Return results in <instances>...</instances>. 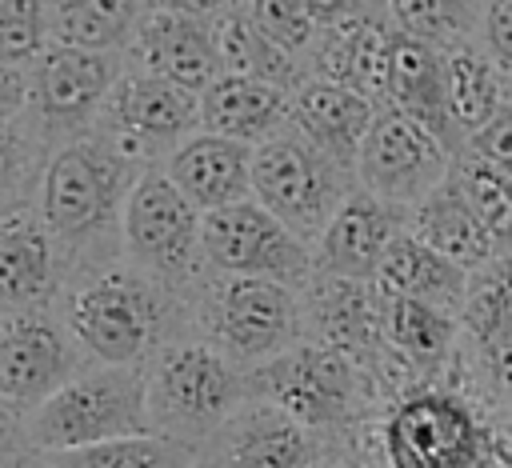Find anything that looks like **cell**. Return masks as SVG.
I'll list each match as a JSON object with an SVG mask.
<instances>
[{
  "instance_id": "e575fe53",
  "label": "cell",
  "mask_w": 512,
  "mask_h": 468,
  "mask_svg": "<svg viewBox=\"0 0 512 468\" xmlns=\"http://www.w3.org/2000/svg\"><path fill=\"white\" fill-rule=\"evenodd\" d=\"M248 20L264 40H272L280 52H304L312 44V16L304 12L300 0H252Z\"/></svg>"
},
{
  "instance_id": "4316f807",
  "label": "cell",
  "mask_w": 512,
  "mask_h": 468,
  "mask_svg": "<svg viewBox=\"0 0 512 468\" xmlns=\"http://www.w3.org/2000/svg\"><path fill=\"white\" fill-rule=\"evenodd\" d=\"M380 336L396 352L400 364H408L420 376H432L444 368V360L452 352L456 320H452V312L420 304V300H384Z\"/></svg>"
},
{
  "instance_id": "ac0fdd59",
  "label": "cell",
  "mask_w": 512,
  "mask_h": 468,
  "mask_svg": "<svg viewBox=\"0 0 512 468\" xmlns=\"http://www.w3.org/2000/svg\"><path fill=\"white\" fill-rule=\"evenodd\" d=\"M136 56L144 60V72L172 80L188 92H204L220 76L212 28L204 20L172 12H148L136 24Z\"/></svg>"
},
{
  "instance_id": "e0dca14e",
  "label": "cell",
  "mask_w": 512,
  "mask_h": 468,
  "mask_svg": "<svg viewBox=\"0 0 512 468\" xmlns=\"http://www.w3.org/2000/svg\"><path fill=\"white\" fill-rule=\"evenodd\" d=\"M372 116H376L372 100L328 80H308L300 84L296 100H288V120L296 124V136L308 140L336 168L356 164V152L368 136Z\"/></svg>"
},
{
  "instance_id": "ee69618b",
  "label": "cell",
  "mask_w": 512,
  "mask_h": 468,
  "mask_svg": "<svg viewBox=\"0 0 512 468\" xmlns=\"http://www.w3.org/2000/svg\"><path fill=\"white\" fill-rule=\"evenodd\" d=\"M8 468H52V464H48L40 452H20V456H16Z\"/></svg>"
},
{
  "instance_id": "8fae6325",
  "label": "cell",
  "mask_w": 512,
  "mask_h": 468,
  "mask_svg": "<svg viewBox=\"0 0 512 468\" xmlns=\"http://www.w3.org/2000/svg\"><path fill=\"white\" fill-rule=\"evenodd\" d=\"M128 252L164 280H184L200 256V212L176 192L164 172H144L120 208Z\"/></svg>"
},
{
  "instance_id": "f6af8a7d",
  "label": "cell",
  "mask_w": 512,
  "mask_h": 468,
  "mask_svg": "<svg viewBox=\"0 0 512 468\" xmlns=\"http://www.w3.org/2000/svg\"><path fill=\"white\" fill-rule=\"evenodd\" d=\"M312 468H352V464H344V460H328V456H324V460L312 464Z\"/></svg>"
},
{
  "instance_id": "cb8c5ba5",
  "label": "cell",
  "mask_w": 512,
  "mask_h": 468,
  "mask_svg": "<svg viewBox=\"0 0 512 468\" xmlns=\"http://www.w3.org/2000/svg\"><path fill=\"white\" fill-rule=\"evenodd\" d=\"M312 328L316 340L348 356L352 364H372L380 348V308L360 280L320 276L312 288Z\"/></svg>"
},
{
  "instance_id": "7a4b0ae2",
  "label": "cell",
  "mask_w": 512,
  "mask_h": 468,
  "mask_svg": "<svg viewBox=\"0 0 512 468\" xmlns=\"http://www.w3.org/2000/svg\"><path fill=\"white\" fill-rule=\"evenodd\" d=\"M144 384L152 432L188 448H200L248 400V376L204 340L164 348Z\"/></svg>"
},
{
  "instance_id": "5b68a950",
  "label": "cell",
  "mask_w": 512,
  "mask_h": 468,
  "mask_svg": "<svg viewBox=\"0 0 512 468\" xmlns=\"http://www.w3.org/2000/svg\"><path fill=\"white\" fill-rule=\"evenodd\" d=\"M492 428L448 388H416L400 396L380 424L384 468H480Z\"/></svg>"
},
{
  "instance_id": "277c9868",
  "label": "cell",
  "mask_w": 512,
  "mask_h": 468,
  "mask_svg": "<svg viewBox=\"0 0 512 468\" xmlns=\"http://www.w3.org/2000/svg\"><path fill=\"white\" fill-rule=\"evenodd\" d=\"M248 376V400H264L304 424L308 432L348 428L364 400V368L336 348L312 340L292 344L280 356L256 364Z\"/></svg>"
},
{
  "instance_id": "74e56055",
  "label": "cell",
  "mask_w": 512,
  "mask_h": 468,
  "mask_svg": "<svg viewBox=\"0 0 512 468\" xmlns=\"http://www.w3.org/2000/svg\"><path fill=\"white\" fill-rule=\"evenodd\" d=\"M24 100H28V76L12 64H0V124L8 116H16L24 108Z\"/></svg>"
},
{
  "instance_id": "f1b7e54d",
  "label": "cell",
  "mask_w": 512,
  "mask_h": 468,
  "mask_svg": "<svg viewBox=\"0 0 512 468\" xmlns=\"http://www.w3.org/2000/svg\"><path fill=\"white\" fill-rule=\"evenodd\" d=\"M136 24V0H52L48 8V32L56 36V48L108 52L120 48Z\"/></svg>"
},
{
  "instance_id": "603a6c76",
  "label": "cell",
  "mask_w": 512,
  "mask_h": 468,
  "mask_svg": "<svg viewBox=\"0 0 512 468\" xmlns=\"http://www.w3.org/2000/svg\"><path fill=\"white\" fill-rule=\"evenodd\" d=\"M200 120L212 136H228L236 144H264L288 120V92L248 76L220 72L200 96Z\"/></svg>"
},
{
  "instance_id": "1f68e13d",
  "label": "cell",
  "mask_w": 512,
  "mask_h": 468,
  "mask_svg": "<svg viewBox=\"0 0 512 468\" xmlns=\"http://www.w3.org/2000/svg\"><path fill=\"white\" fill-rule=\"evenodd\" d=\"M448 180L456 184L460 200L480 220V228L488 232V240L492 244H512V180L500 176L496 168L480 164L476 156H464L448 172Z\"/></svg>"
},
{
  "instance_id": "d590c367",
  "label": "cell",
  "mask_w": 512,
  "mask_h": 468,
  "mask_svg": "<svg viewBox=\"0 0 512 468\" xmlns=\"http://www.w3.org/2000/svg\"><path fill=\"white\" fill-rule=\"evenodd\" d=\"M472 156L512 180V112L500 108L480 132H472Z\"/></svg>"
},
{
  "instance_id": "7bdbcfd3",
  "label": "cell",
  "mask_w": 512,
  "mask_h": 468,
  "mask_svg": "<svg viewBox=\"0 0 512 468\" xmlns=\"http://www.w3.org/2000/svg\"><path fill=\"white\" fill-rule=\"evenodd\" d=\"M20 452H28V448H24V440H4V436H0V468H8Z\"/></svg>"
},
{
  "instance_id": "f35d334b",
  "label": "cell",
  "mask_w": 512,
  "mask_h": 468,
  "mask_svg": "<svg viewBox=\"0 0 512 468\" xmlns=\"http://www.w3.org/2000/svg\"><path fill=\"white\" fill-rule=\"evenodd\" d=\"M304 4V12L312 16V24H340V20H352L356 16V0H300Z\"/></svg>"
},
{
  "instance_id": "ffe728a7",
  "label": "cell",
  "mask_w": 512,
  "mask_h": 468,
  "mask_svg": "<svg viewBox=\"0 0 512 468\" xmlns=\"http://www.w3.org/2000/svg\"><path fill=\"white\" fill-rule=\"evenodd\" d=\"M392 108L408 116L416 128H424L444 152L456 140L448 100H444V64L432 52V44L392 36V64H388V88Z\"/></svg>"
},
{
  "instance_id": "484cf974",
  "label": "cell",
  "mask_w": 512,
  "mask_h": 468,
  "mask_svg": "<svg viewBox=\"0 0 512 468\" xmlns=\"http://www.w3.org/2000/svg\"><path fill=\"white\" fill-rule=\"evenodd\" d=\"M424 248H432L436 256L452 260L456 268H476L484 260H492L496 244L488 240V232L480 228V220L468 212V204L460 200L456 184L444 176L412 212V232Z\"/></svg>"
},
{
  "instance_id": "f546056e",
  "label": "cell",
  "mask_w": 512,
  "mask_h": 468,
  "mask_svg": "<svg viewBox=\"0 0 512 468\" xmlns=\"http://www.w3.org/2000/svg\"><path fill=\"white\" fill-rule=\"evenodd\" d=\"M212 44H216V60L228 76H248V80H260V84H272V88H288L300 80L296 64L288 52H280L272 40H264L256 32V24L240 12L216 20L212 28Z\"/></svg>"
},
{
  "instance_id": "ba28073f",
  "label": "cell",
  "mask_w": 512,
  "mask_h": 468,
  "mask_svg": "<svg viewBox=\"0 0 512 468\" xmlns=\"http://www.w3.org/2000/svg\"><path fill=\"white\" fill-rule=\"evenodd\" d=\"M200 256L228 276H260L296 288L312 276L304 240L256 200L200 216Z\"/></svg>"
},
{
  "instance_id": "7402d4cb",
  "label": "cell",
  "mask_w": 512,
  "mask_h": 468,
  "mask_svg": "<svg viewBox=\"0 0 512 468\" xmlns=\"http://www.w3.org/2000/svg\"><path fill=\"white\" fill-rule=\"evenodd\" d=\"M56 288L52 232L32 212L0 216V308L32 312Z\"/></svg>"
},
{
  "instance_id": "8d00e7d4",
  "label": "cell",
  "mask_w": 512,
  "mask_h": 468,
  "mask_svg": "<svg viewBox=\"0 0 512 468\" xmlns=\"http://www.w3.org/2000/svg\"><path fill=\"white\" fill-rule=\"evenodd\" d=\"M484 40H488V60L512 76V0H492L484 16Z\"/></svg>"
},
{
  "instance_id": "836d02e7",
  "label": "cell",
  "mask_w": 512,
  "mask_h": 468,
  "mask_svg": "<svg viewBox=\"0 0 512 468\" xmlns=\"http://www.w3.org/2000/svg\"><path fill=\"white\" fill-rule=\"evenodd\" d=\"M48 36V4L44 0H0V64L36 60Z\"/></svg>"
},
{
  "instance_id": "d6986e66",
  "label": "cell",
  "mask_w": 512,
  "mask_h": 468,
  "mask_svg": "<svg viewBox=\"0 0 512 468\" xmlns=\"http://www.w3.org/2000/svg\"><path fill=\"white\" fill-rule=\"evenodd\" d=\"M108 116L132 140H176L200 120V100L152 72H128L108 92Z\"/></svg>"
},
{
  "instance_id": "2e32d148",
  "label": "cell",
  "mask_w": 512,
  "mask_h": 468,
  "mask_svg": "<svg viewBox=\"0 0 512 468\" xmlns=\"http://www.w3.org/2000/svg\"><path fill=\"white\" fill-rule=\"evenodd\" d=\"M196 212H216L252 196V148L228 136H188L164 172Z\"/></svg>"
},
{
  "instance_id": "60d3db41",
  "label": "cell",
  "mask_w": 512,
  "mask_h": 468,
  "mask_svg": "<svg viewBox=\"0 0 512 468\" xmlns=\"http://www.w3.org/2000/svg\"><path fill=\"white\" fill-rule=\"evenodd\" d=\"M224 8V0H156V12H172V16H188V20H208Z\"/></svg>"
},
{
  "instance_id": "d4e9b609",
  "label": "cell",
  "mask_w": 512,
  "mask_h": 468,
  "mask_svg": "<svg viewBox=\"0 0 512 468\" xmlns=\"http://www.w3.org/2000/svg\"><path fill=\"white\" fill-rule=\"evenodd\" d=\"M320 80L340 84L364 100H376L388 88V64H392V32L368 16H352L328 28L320 44Z\"/></svg>"
},
{
  "instance_id": "4dcf8cb0",
  "label": "cell",
  "mask_w": 512,
  "mask_h": 468,
  "mask_svg": "<svg viewBox=\"0 0 512 468\" xmlns=\"http://www.w3.org/2000/svg\"><path fill=\"white\" fill-rule=\"evenodd\" d=\"M44 460L52 468H196V448L168 440L160 432H140V436L92 444V448L52 452Z\"/></svg>"
},
{
  "instance_id": "9a60e30c",
  "label": "cell",
  "mask_w": 512,
  "mask_h": 468,
  "mask_svg": "<svg viewBox=\"0 0 512 468\" xmlns=\"http://www.w3.org/2000/svg\"><path fill=\"white\" fill-rule=\"evenodd\" d=\"M116 84V60L108 52L52 48L40 52L28 72V100L48 124L72 128L88 120Z\"/></svg>"
},
{
  "instance_id": "83f0119b",
  "label": "cell",
  "mask_w": 512,
  "mask_h": 468,
  "mask_svg": "<svg viewBox=\"0 0 512 468\" xmlns=\"http://www.w3.org/2000/svg\"><path fill=\"white\" fill-rule=\"evenodd\" d=\"M440 64H444V100H448L452 128L468 136L480 132L500 112L496 64L488 60V52L472 44H456L448 56H440Z\"/></svg>"
},
{
  "instance_id": "44dd1931",
  "label": "cell",
  "mask_w": 512,
  "mask_h": 468,
  "mask_svg": "<svg viewBox=\"0 0 512 468\" xmlns=\"http://www.w3.org/2000/svg\"><path fill=\"white\" fill-rule=\"evenodd\" d=\"M372 284L384 300H420V304H432V308H444V312H452L468 296L464 268L436 256L432 248H424L408 232L392 236V244L384 248L380 264L372 272Z\"/></svg>"
},
{
  "instance_id": "3957f363",
  "label": "cell",
  "mask_w": 512,
  "mask_h": 468,
  "mask_svg": "<svg viewBox=\"0 0 512 468\" xmlns=\"http://www.w3.org/2000/svg\"><path fill=\"white\" fill-rule=\"evenodd\" d=\"M64 328L100 364L140 368L168 332V300L136 272H104L72 292Z\"/></svg>"
},
{
  "instance_id": "d6a6232c",
  "label": "cell",
  "mask_w": 512,
  "mask_h": 468,
  "mask_svg": "<svg viewBox=\"0 0 512 468\" xmlns=\"http://www.w3.org/2000/svg\"><path fill=\"white\" fill-rule=\"evenodd\" d=\"M388 4L400 24V36L420 40V44H440L468 28L464 0H388Z\"/></svg>"
},
{
  "instance_id": "5bb4252c",
  "label": "cell",
  "mask_w": 512,
  "mask_h": 468,
  "mask_svg": "<svg viewBox=\"0 0 512 468\" xmlns=\"http://www.w3.org/2000/svg\"><path fill=\"white\" fill-rule=\"evenodd\" d=\"M400 224H404V212L396 204L372 192H348L328 216V224L320 228V256L312 268L320 276L364 284L372 280L392 236H400Z\"/></svg>"
},
{
  "instance_id": "7c38bea8",
  "label": "cell",
  "mask_w": 512,
  "mask_h": 468,
  "mask_svg": "<svg viewBox=\"0 0 512 468\" xmlns=\"http://www.w3.org/2000/svg\"><path fill=\"white\" fill-rule=\"evenodd\" d=\"M356 172L364 180V192L396 208L412 200L420 204L448 176V152L408 116L384 108L368 124V136L356 152Z\"/></svg>"
},
{
  "instance_id": "4fadbf2b",
  "label": "cell",
  "mask_w": 512,
  "mask_h": 468,
  "mask_svg": "<svg viewBox=\"0 0 512 468\" xmlns=\"http://www.w3.org/2000/svg\"><path fill=\"white\" fill-rule=\"evenodd\" d=\"M324 440L264 400H244L200 448L196 468H312Z\"/></svg>"
},
{
  "instance_id": "6da1fadb",
  "label": "cell",
  "mask_w": 512,
  "mask_h": 468,
  "mask_svg": "<svg viewBox=\"0 0 512 468\" xmlns=\"http://www.w3.org/2000/svg\"><path fill=\"white\" fill-rule=\"evenodd\" d=\"M152 432L148 424V384L140 368H80L44 404L20 416V436L28 452L52 456L72 448L108 444L120 436Z\"/></svg>"
},
{
  "instance_id": "bcb514c9",
  "label": "cell",
  "mask_w": 512,
  "mask_h": 468,
  "mask_svg": "<svg viewBox=\"0 0 512 468\" xmlns=\"http://www.w3.org/2000/svg\"><path fill=\"white\" fill-rule=\"evenodd\" d=\"M356 4H360V0H356Z\"/></svg>"
},
{
  "instance_id": "ab89813d",
  "label": "cell",
  "mask_w": 512,
  "mask_h": 468,
  "mask_svg": "<svg viewBox=\"0 0 512 468\" xmlns=\"http://www.w3.org/2000/svg\"><path fill=\"white\" fill-rule=\"evenodd\" d=\"M16 172H20V140L0 124V196L16 184Z\"/></svg>"
},
{
  "instance_id": "b9f144b4",
  "label": "cell",
  "mask_w": 512,
  "mask_h": 468,
  "mask_svg": "<svg viewBox=\"0 0 512 468\" xmlns=\"http://www.w3.org/2000/svg\"><path fill=\"white\" fill-rule=\"evenodd\" d=\"M0 436H4V440H24V436H20V420H16L4 404H0Z\"/></svg>"
},
{
  "instance_id": "9c48e42d",
  "label": "cell",
  "mask_w": 512,
  "mask_h": 468,
  "mask_svg": "<svg viewBox=\"0 0 512 468\" xmlns=\"http://www.w3.org/2000/svg\"><path fill=\"white\" fill-rule=\"evenodd\" d=\"M344 168H336L328 156H320L308 140L296 132L268 136L252 152V192L256 204L268 208L280 224H288L300 240L304 232H316L336 212V200L344 192Z\"/></svg>"
},
{
  "instance_id": "8992f818",
  "label": "cell",
  "mask_w": 512,
  "mask_h": 468,
  "mask_svg": "<svg viewBox=\"0 0 512 468\" xmlns=\"http://www.w3.org/2000/svg\"><path fill=\"white\" fill-rule=\"evenodd\" d=\"M204 332L232 364H264L296 344L300 304L296 292L260 276H224L204 300Z\"/></svg>"
},
{
  "instance_id": "52a82bcc",
  "label": "cell",
  "mask_w": 512,
  "mask_h": 468,
  "mask_svg": "<svg viewBox=\"0 0 512 468\" xmlns=\"http://www.w3.org/2000/svg\"><path fill=\"white\" fill-rule=\"evenodd\" d=\"M136 184L128 156L100 144H68L52 156L40 184V220L52 236L88 240L96 236L116 208H124L128 188Z\"/></svg>"
},
{
  "instance_id": "30bf717a",
  "label": "cell",
  "mask_w": 512,
  "mask_h": 468,
  "mask_svg": "<svg viewBox=\"0 0 512 468\" xmlns=\"http://www.w3.org/2000/svg\"><path fill=\"white\" fill-rule=\"evenodd\" d=\"M80 372V344L44 312L0 316V404L20 420Z\"/></svg>"
}]
</instances>
